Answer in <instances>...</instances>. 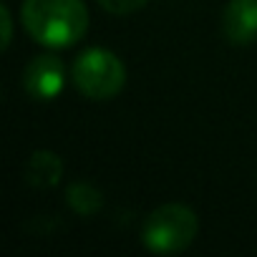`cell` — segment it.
Instances as JSON below:
<instances>
[{
  "label": "cell",
  "instance_id": "obj_1",
  "mask_svg": "<svg viewBox=\"0 0 257 257\" xmlns=\"http://www.w3.org/2000/svg\"><path fill=\"white\" fill-rule=\"evenodd\" d=\"M21 18L28 36L48 48H68L78 43L88 28V8L83 0H26Z\"/></svg>",
  "mask_w": 257,
  "mask_h": 257
},
{
  "label": "cell",
  "instance_id": "obj_2",
  "mask_svg": "<svg viewBox=\"0 0 257 257\" xmlns=\"http://www.w3.org/2000/svg\"><path fill=\"white\" fill-rule=\"evenodd\" d=\"M199 232V219L187 204L157 207L142 227V242L157 254H174L187 249Z\"/></svg>",
  "mask_w": 257,
  "mask_h": 257
},
{
  "label": "cell",
  "instance_id": "obj_3",
  "mask_svg": "<svg viewBox=\"0 0 257 257\" xmlns=\"http://www.w3.org/2000/svg\"><path fill=\"white\" fill-rule=\"evenodd\" d=\"M73 86L91 101L113 98L126 83V68L121 58L106 48H86L71 68Z\"/></svg>",
  "mask_w": 257,
  "mask_h": 257
},
{
  "label": "cell",
  "instance_id": "obj_4",
  "mask_svg": "<svg viewBox=\"0 0 257 257\" xmlns=\"http://www.w3.org/2000/svg\"><path fill=\"white\" fill-rule=\"evenodd\" d=\"M63 83H66V68H63V61L56 53L36 56L23 71V86L38 101L56 98L61 93Z\"/></svg>",
  "mask_w": 257,
  "mask_h": 257
},
{
  "label": "cell",
  "instance_id": "obj_5",
  "mask_svg": "<svg viewBox=\"0 0 257 257\" xmlns=\"http://www.w3.org/2000/svg\"><path fill=\"white\" fill-rule=\"evenodd\" d=\"M222 33L234 46L257 41V0H229L222 13Z\"/></svg>",
  "mask_w": 257,
  "mask_h": 257
},
{
  "label": "cell",
  "instance_id": "obj_6",
  "mask_svg": "<svg viewBox=\"0 0 257 257\" xmlns=\"http://www.w3.org/2000/svg\"><path fill=\"white\" fill-rule=\"evenodd\" d=\"M61 174H63V162L58 154L53 152H33L28 164H26V182L33 184V187H41V189H51L61 182Z\"/></svg>",
  "mask_w": 257,
  "mask_h": 257
},
{
  "label": "cell",
  "instance_id": "obj_7",
  "mask_svg": "<svg viewBox=\"0 0 257 257\" xmlns=\"http://www.w3.org/2000/svg\"><path fill=\"white\" fill-rule=\"evenodd\" d=\"M66 202H68V207H71L76 214L93 217V214L101 209L103 197H101V192H98L93 184H88V182H73V184L66 189Z\"/></svg>",
  "mask_w": 257,
  "mask_h": 257
},
{
  "label": "cell",
  "instance_id": "obj_8",
  "mask_svg": "<svg viewBox=\"0 0 257 257\" xmlns=\"http://www.w3.org/2000/svg\"><path fill=\"white\" fill-rule=\"evenodd\" d=\"M149 0H98V6L113 16H128L139 8H144Z\"/></svg>",
  "mask_w": 257,
  "mask_h": 257
},
{
  "label": "cell",
  "instance_id": "obj_9",
  "mask_svg": "<svg viewBox=\"0 0 257 257\" xmlns=\"http://www.w3.org/2000/svg\"><path fill=\"white\" fill-rule=\"evenodd\" d=\"M0 48L3 51H8V46H11V38H13V21H11V11L3 6L0 8Z\"/></svg>",
  "mask_w": 257,
  "mask_h": 257
}]
</instances>
